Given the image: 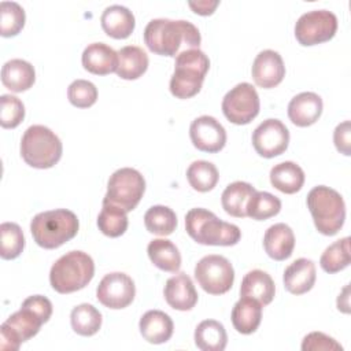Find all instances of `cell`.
<instances>
[{
	"label": "cell",
	"instance_id": "2e32d148",
	"mask_svg": "<svg viewBox=\"0 0 351 351\" xmlns=\"http://www.w3.org/2000/svg\"><path fill=\"white\" fill-rule=\"evenodd\" d=\"M255 84L261 88L270 89L277 86L285 77V66L278 52L273 49L261 51L251 69Z\"/></svg>",
	"mask_w": 351,
	"mask_h": 351
},
{
	"label": "cell",
	"instance_id": "d4e9b609",
	"mask_svg": "<svg viewBox=\"0 0 351 351\" xmlns=\"http://www.w3.org/2000/svg\"><path fill=\"white\" fill-rule=\"evenodd\" d=\"M276 293L273 278L263 270L255 269L248 271L241 281L240 296H247L258 300L262 306L271 303Z\"/></svg>",
	"mask_w": 351,
	"mask_h": 351
},
{
	"label": "cell",
	"instance_id": "d590c367",
	"mask_svg": "<svg viewBox=\"0 0 351 351\" xmlns=\"http://www.w3.org/2000/svg\"><path fill=\"white\" fill-rule=\"evenodd\" d=\"M281 210V200L271 195L270 192L265 191H255V193L250 197L247 203V217L256 219V221H263L269 219L274 215H277Z\"/></svg>",
	"mask_w": 351,
	"mask_h": 351
},
{
	"label": "cell",
	"instance_id": "277c9868",
	"mask_svg": "<svg viewBox=\"0 0 351 351\" xmlns=\"http://www.w3.org/2000/svg\"><path fill=\"white\" fill-rule=\"evenodd\" d=\"M95 276V263L84 251L62 255L51 267L49 282L59 293H71L85 288Z\"/></svg>",
	"mask_w": 351,
	"mask_h": 351
},
{
	"label": "cell",
	"instance_id": "4fadbf2b",
	"mask_svg": "<svg viewBox=\"0 0 351 351\" xmlns=\"http://www.w3.org/2000/svg\"><path fill=\"white\" fill-rule=\"evenodd\" d=\"M134 295V281L122 271L106 274L96 289L97 300L107 308L112 310L128 307L133 302Z\"/></svg>",
	"mask_w": 351,
	"mask_h": 351
},
{
	"label": "cell",
	"instance_id": "7a4b0ae2",
	"mask_svg": "<svg viewBox=\"0 0 351 351\" xmlns=\"http://www.w3.org/2000/svg\"><path fill=\"white\" fill-rule=\"evenodd\" d=\"M78 228L77 215L66 208L38 213L30 222V232L34 241L45 250L63 245L78 233Z\"/></svg>",
	"mask_w": 351,
	"mask_h": 351
},
{
	"label": "cell",
	"instance_id": "74e56055",
	"mask_svg": "<svg viewBox=\"0 0 351 351\" xmlns=\"http://www.w3.org/2000/svg\"><path fill=\"white\" fill-rule=\"evenodd\" d=\"M0 256L3 259L18 258L25 248V237L21 226L15 222H3L0 225Z\"/></svg>",
	"mask_w": 351,
	"mask_h": 351
},
{
	"label": "cell",
	"instance_id": "ac0fdd59",
	"mask_svg": "<svg viewBox=\"0 0 351 351\" xmlns=\"http://www.w3.org/2000/svg\"><path fill=\"white\" fill-rule=\"evenodd\" d=\"M322 99L314 92H302L291 99L288 117L296 126L306 128L318 121L322 114Z\"/></svg>",
	"mask_w": 351,
	"mask_h": 351
},
{
	"label": "cell",
	"instance_id": "8992f818",
	"mask_svg": "<svg viewBox=\"0 0 351 351\" xmlns=\"http://www.w3.org/2000/svg\"><path fill=\"white\" fill-rule=\"evenodd\" d=\"M307 207L317 230L325 236H335L346 219L343 196L333 188L318 185L307 195Z\"/></svg>",
	"mask_w": 351,
	"mask_h": 351
},
{
	"label": "cell",
	"instance_id": "8d00e7d4",
	"mask_svg": "<svg viewBox=\"0 0 351 351\" xmlns=\"http://www.w3.org/2000/svg\"><path fill=\"white\" fill-rule=\"evenodd\" d=\"M319 265L324 271L333 274L350 265V237H343L332 243L321 255Z\"/></svg>",
	"mask_w": 351,
	"mask_h": 351
},
{
	"label": "cell",
	"instance_id": "e575fe53",
	"mask_svg": "<svg viewBox=\"0 0 351 351\" xmlns=\"http://www.w3.org/2000/svg\"><path fill=\"white\" fill-rule=\"evenodd\" d=\"M128 213L114 204L103 203V208L97 217V226L100 232L108 237L122 236L129 225Z\"/></svg>",
	"mask_w": 351,
	"mask_h": 351
},
{
	"label": "cell",
	"instance_id": "cb8c5ba5",
	"mask_svg": "<svg viewBox=\"0 0 351 351\" xmlns=\"http://www.w3.org/2000/svg\"><path fill=\"white\" fill-rule=\"evenodd\" d=\"M36 81L34 67L23 59H11L1 67V82L11 92H25Z\"/></svg>",
	"mask_w": 351,
	"mask_h": 351
},
{
	"label": "cell",
	"instance_id": "ab89813d",
	"mask_svg": "<svg viewBox=\"0 0 351 351\" xmlns=\"http://www.w3.org/2000/svg\"><path fill=\"white\" fill-rule=\"evenodd\" d=\"M69 101L78 108H88L97 100V88L86 80H75L67 88Z\"/></svg>",
	"mask_w": 351,
	"mask_h": 351
},
{
	"label": "cell",
	"instance_id": "60d3db41",
	"mask_svg": "<svg viewBox=\"0 0 351 351\" xmlns=\"http://www.w3.org/2000/svg\"><path fill=\"white\" fill-rule=\"evenodd\" d=\"M0 125L4 129L16 128L25 118L23 103L12 95H1L0 97Z\"/></svg>",
	"mask_w": 351,
	"mask_h": 351
},
{
	"label": "cell",
	"instance_id": "5b68a950",
	"mask_svg": "<svg viewBox=\"0 0 351 351\" xmlns=\"http://www.w3.org/2000/svg\"><path fill=\"white\" fill-rule=\"evenodd\" d=\"M210 69L207 55L199 48L186 49L176 56L174 73L170 78V92L177 99H189L202 89Z\"/></svg>",
	"mask_w": 351,
	"mask_h": 351
},
{
	"label": "cell",
	"instance_id": "83f0119b",
	"mask_svg": "<svg viewBox=\"0 0 351 351\" xmlns=\"http://www.w3.org/2000/svg\"><path fill=\"white\" fill-rule=\"evenodd\" d=\"M270 182L280 192L292 195L302 189L304 184V171L295 162H281L271 167Z\"/></svg>",
	"mask_w": 351,
	"mask_h": 351
},
{
	"label": "cell",
	"instance_id": "9c48e42d",
	"mask_svg": "<svg viewBox=\"0 0 351 351\" xmlns=\"http://www.w3.org/2000/svg\"><path fill=\"white\" fill-rule=\"evenodd\" d=\"M45 324L43 317L32 307L22 304L0 326V348L3 351H16L22 343L36 336Z\"/></svg>",
	"mask_w": 351,
	"mask_h": 351
},
{
	"label": "cell",
	"instance_id": "3957f363",
	"mask_svg": "<svg viewBox=\"0 0 351 351\" xmlns=\"http://www.w3.org/2000/svg\"><path fill=\"white\" fill-rule=\"evenodd\" d=\"M186 233L199 244L204 245H234L241 237L237 225L219 219L206 208H192L185 215Z\"/></svg>",
	"mask_w": 351,
	"mask_h": 351
},
{
	"label": "cell",
	"instance_id": "6da1fadb",
	"mask_svg": "<svg viewBox=\"0 0 351 351\" xmlns=\"http://www.w3.org/2000/svg\"><path fill=\"white\" fill-rule=\"evenodd\" d=\"M144 41L151 52L176 58L184 51L182 48L185 51L199 48L202 37L199 29L188 21L158 18L145 26Z\"/></svg>",
	"mask_w": 351,
	"mask_h": 351
},
{
	"label": "cell",
	"instance_id": "ee69618b",
	"mask_svg": "<svg viewBox=\"0 0 351 351\" xmlns=\"http://www.w3.org/2000/svg\"><path fill=\"white\" fill-rule=\"evenodd\" d=\"M22 304L32 307L36 313H38V314L43 317V319H44L45 322H47V321L51 318V315H52V303H51V300H49L48 298H45V296H43V295H33V296H29V298H26V299L23 300Z\"/></svg>",
	"mask_w": 351,
	"mask_h": 351
},
{
	"label": "cell",
	"instance_id": "5bb4252c",
	"mask_svg": "<svg viewBox=\"0 0 351 351\" xmlns=\"http://www.w3.org/2000/svg\"><path fill=\"white\" fill-rule=\"evenodd\" d=\"M289 144L288 128L276 118L263 121L252 133V145L258 155L274 158L285 152Z\"/></svg>",
	"mask_w": 351,
	"mask_h": 351
},
{
	"label": "cell",
	"instance_id": "4dcf8cb0",
	"mask_svg": "<svg viewBox=\"0 0 351 351\" xmlns=\"http://www.w3.org/2000/svg\"><path fill=\"white\" fill-rule=\"evenodd\" d=\"M226 343V330L215 319H204L195 329V344L202 351H223Z\"/></svg>",
	"mask_w": 351,
	"mask_h": 351
},
{
	"label": "cell",
	"instance_id": "30bf717a",
	"mask_svg": "<svg viewBox=\"0 0 351 351\" xmlns=\"http://www.w3.org/2000/svg\"><path fill=\"white\" fill-rule=\"evenodd\" d=\"M197 284L210 295L226 293L234 281L232 263L222 255H206L195 266Z\"/></svg>",
	"mask_w": 351,
	"mask_h": 351
},
{
	"label": "cell",
	"instance_id": "f6af8a7d",
	"mask_svg": "<svg viewBox=\"0 0 351 351\" xmlns=\"http://www.w3.org/2000/svg\"><path fill=\"white\" fill-rule=\"evenodd\" d=\"M219 1H208V0H203V1H189L188 5L193 10V12L199 14V15H211L215 8L218 7Z\"/></svg>",
	"mask_w": 351,
	"mask_h": 351
},
{
	"label": "cell",
	"instance_id": "f1b7e54d",
	"mask_svg": "<svg viewBox=\"0 0 351 351\" xmlns=\"http://www.w3.org/2000/svg\"><path fill=\"white\" fill-rule=\"evenodd\" d=\"M151 262L160 270L177 273L181 267V254L174 243L167 239H154L147 247Z\"/></svg>",
	"mask_w": 351,
	"mask_h": 351
},
{
	"label": "cell",
	"instance_id": "44dd1931",
	"mask_svg": "<svg viewBox=\"0 0 351 351\" xmlns=\"http://www.w3.org/2000/svg\"><path fill=\"white\" fill-rule=\"evenodd\" d=\"M263 248L274 261L288 259L295 248L293 230L282 222L269 226L263 236Z\"/></svg>",
	"mask_w": 351,
	"mask_h": 351
},
{
	"label": "cell",
	"instance_id": "52a82bcc",
	"mask_svg": "<svg viewBox=\"0 0 351 351\" xmlns=\"http://www.w3.org/2000/svg\"><path fill=\"white\" fill-rule=\"evenodd\" d=\"M63 152L60 138L44 125L29 126L21 140V155L23 160L36 169L55 166Z\"/></svg>",
	"mask_w": 351,
	"mask_h": 351
},
{
	"label": "cell",
	"instance_id": "f546056e",
	"mask_svg": "<svg viewBox=\"0 0 351 351\" xmlns=\"http://www.w3.org/2000/svg\"><path fill=\"white\" fill-rule=\"evenodd\" d=\"M255 193V188L244 181H234L229 184L221 196L223 210L236 218L247 217L245 208L250 197Z\"/></svg>",
	"mask_w": 351,
	"mask_h": 351
},
{
	"label": "cell",
	"instance_id": "8fae6325",
	"mask_svg": "<svg viewBox=\"0 0 351 351\" xmlns=\"http://www.w3.org/2000/svg\"><path fill=\"white\" fill-rule=\"evenodd\" d=\"M337 30V18L328 10L307 11L295 23V37L300 45H317L333 38Z\"/></svg>",
	"mask_w": 351,
	"mask_h": 351
},
{
	"label": "cell",
	"instance_id": "b9f144b4",
	"mask_svg": "<svg viewBox=\"0 0 351 351\" xmlns=\"http://www.w3.org/2000/svg\"><path fill=\"white\" fill-rule=\"evenodd\" d=\"M303 351H341L343 347L330 336L322 332H311L302 341Z\"/></svg>",
	"mask_w": 351,
	"mask_h": 351
},
{
	"label": "cell",
	"instance_id": "7402d4cb",
	"mask_svg": "<svg viewBox=\"0 0 351 351\" xmlns=\"http://www.w3.org/2000/svg\"><path fill=\"white\" fill-rule=\"evenodd\" d=\"M101 27L107 36L112 38H128L134 30V15L133 12L121 4L108 5L100 16Z\"/></svg>",
	"mask_w": 351,
	"mask_h": 351
},
{
	"label": "cell",
	"instance_id": "ffe728a7",
	"mask_svg": "<svg viewBox=\"0 0 351 351\" xmlns=\"http://www.w3.org/2000/svg\"><path fill=\"white\" fill-rule=\"evenodd\" d=\"M315 265L311 259L299 258L293 261L284 271V287L289 293L303 295L308 292L315 282Z\"/></svg>",
	"mask_w": 351,
	"mask_h": 351
},
{
	"label": "cell",
	"instance_id": "9a60e30c",
	"mask_svg": "<svg viewBox=\"0 0 351 351\" xmlns=\"http://www.w3.org/2000/svg\"><path fill=\"white\" fill-rule=\"evenodd\" d=\"M189 137L195 148L203 152H219L226 144V130L214 117L202 115L192 121Z\"/></svg>",
	"mask_w": 351,
	"mask_h": 351
},
{
	"label": "cell",
	"instance_id": "7bdbcfd3",
	"mask_svg": "<svg viewBox=\"0 0 351 351\" xmlns=\"http://www.w3.org/2000/svg\"><path fill=\"white\" fill-rule=\"evenodd\" d=\"M333 141L337 151L346 156L351 155V125L350 121L339 123L333 132Z\"/></svg>",
	"mask_w": 351,
	"mask_h": 351
},
{
	"label": "cell",
	"instance_id": "f35d334b",
	"mask_svg": "<svg viewBox=\"0 0 351 351\" xmlns=\"http://www.w3.org/2000/svg\"><path fill=\"white\" fill-rule=\"evenodd\" d=\"M0 14V34L3 37L16 36L25 26V10L16 1H1Z\"/></svg>",
	"mask_w": 351,
	"mask_h": 351
},
{
	"label": "cell",
	"instance_id": "484cf974",
	"mask_svg": "<svg viewBox=\"0 0 351 351\" xmlns=\"http://www.w3.org/2000/svg\"><path fill=\"white\" fill-rule=\"evenodd\" d=\"M262 319V304L247 296H241L232 310V324L241 335L254 333Z\"/></svg>",
	"mask_w": 351,
	"mask_h": 351
},
{
	"label": "cell",
	"instance_id": "603a6c76",
	"mask_svg": "<svg viewBox=\"0 0 351 351\" xmlns=\"http://www.w3.org/2000/svg\"><path fill=\"white\" fill-rule=\"evenodd\" d=\"M140 333L151 344H162L170 340L174 324L171 318L160 310H149L140 318Z\"/></svg>",
	"mask_w": 351,
	"mask_h": 351
},
{
	"label": "cell",
	"instance_id": "836d02e7",
	"mask_svg": "<svg viewBox=\"0 0 351 351\" xmlns=\"http://www.w3.org/2000/svg\"><path fill=\"white\" fill-rule=\"evenodd\" d=\"M186 178L195 191L208 192L217 185L219 173L214 163L207 160H195L186 170Z\"/></svg>",
	"mask_w": 351,
	"mask_h": 351
},
{
	"label": "cell",
	"instance_id": "d6986e66",
	"mask_svg": "<svg viewBox=\"0 0 351 351\" xmlns=\"http://www.w3.org/2000/svg\"><path fill=\"white\" fill-rule=\"evenodd\" d=\"M82 66L96 75H107L118 69V52L104 43H92L82 52Z\"/></svg>",
	"mask_w": 351,
	"mask_h": 351
},
{
	"label": "cell",
	"instance_id": "1f68e13d",
	"mask_svg": "<svg viewBox=\"0 0 351 351\" xmlns=\"http://www.w3.org/2000/svg\"><path fill=\"white\" fill-rule=\"evenodd\" d=\"M101 313L92 304L82 303L75 306L70 314L73 330L80 336H93L101 326Z\"/></svg>",
	"mask_w": 351,
	"mask_h": 351
},
{
	"label": "cell",
	"instance_id": "d6a6232c",
	"mask_svg": "<svg viewBox=\"0 0 351 351\" xmlns=\"http://www.w3.org/2000/svg\"><path fill=\"white\" fill-rule=\"evenodd\" d=\"M144 223L149 233L169 236L177 228V215L167 206H152L144 214Z\"/></svg>",
	"mask_w": 351,
	"mask_h": 351
},
{
	"label": "cell",
	"instance_id": "ba28073f",
	"mask_svg": "<svg viewBox=\"0 0 351 351\" xmlns=\"http://www.w3.org/2000/svg\"><path fill=\"white\" fill-rule=\"evenodd\" d=\"M144 192L145 180L141 173L132 167H122L110 176L103 203L114 204L129 213L140 203Z\"/></svg>",
	"mask_w": 351,
	"mask_h": 351
},
{
	"label": "cell",
	"instance_id": "4316f807",
	"mask_svg": "<svg viewBox=\"0 0 351 351\" xmlns=\"http://www.w3.org/2000/svg\"><path fill=\"white\" fill-rule=\"evenodd\" d=\"M148 55L137 45H126L118 51L117 75L122 80H137L148 69Z\"/></svg>",
	"mask_w": 351,
	"mask_h": 351
},
{
	"label": "cell",
	"instance_id": "e0dca14e",
	"mask_svg": "<svg viewBox=\"0 0 351 351\" xmlns=\"http://www.w3.org/2000/svg\"><path fill=\"white\" fill-rule=\"evenodd\" d=\"M167 304L180 311H189L197 303V292L186 273H178L166 281L163 289Z\"/></svg>",
	"mask_w": 351,
	"mask_h": 351
},
{
	"label": "cell",
	"instance_id": "7c38bea8",
	"mask_svg": "<svg viewBox=\"0 0 351 351\" xmlns=\"http://www.w3.org/2000/svg\"><path fill=\"white\" fill-rule=\"evenodd\" d=\"M261 101L256 89L248 82L233 86L222 99V112L234 125H247L258 114Z\"/></svg>",
	"mask_w": 351,
	"mask_h": 351
}]
</instances>
